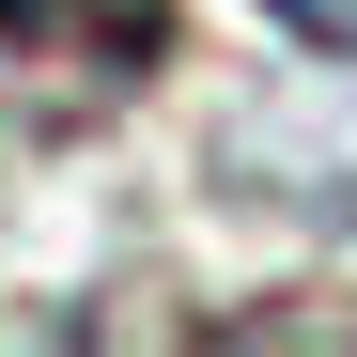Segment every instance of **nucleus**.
Segmentation results:
<instances>
[{
	"mask_svg": "<svg viewBox=\"0 0 357 357\" xmlns=\"http://www.w3.org/2000/svg\"><path fill=\"white\" fill-rule=\"evenodd\" d=\"M171 0H0V155H63L171 78Z\"/></svg>",
	"mask_w": 357,
	"mask_h": 357,
	"instance_id": "nucleus-1",
	"label": "nucleus"
},
{
	"mask_svg": "<svg viewBox=\"0 0 357 357\" xmlns=\"http://www.w3.org/2000/svg\"><path fill=\"white\" fill-rule=\"evenodd\" d=\"M264 16L311 47V63H357V0H264Z\"/></svg>",
	"mask_w": 357,
	"mask_h": 357,
	"instance_id": "nucleus-2",
	"label": "nucleus"
}]
</instances>
